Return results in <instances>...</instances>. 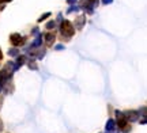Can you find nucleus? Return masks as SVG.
Listing matches in <instances>:
<instances>
[{"label":"nucleus","instance_id":"nucleus-21","mask_svg":"<svg viewBox=\"0 0 147 133\" xmlns=\"http://www.w3.org/2000/svg\"><path fill=\"white\" fill-rule=\"evenodd\" d=\"M90 1H91L94 6H98V0H90Z\"/></svg>","mask_w":147,"mask_h":133},{"label":"nucleus","instance_id":"nucleus-1","mask_svg":"<svg viewBox=\"0 0 147 133\" xmlns=\"http://www.w3.org/2000/svg\"><path fill=\"white\" fill-rule=\"evenodd\" d=\"M60 33H61V37H63L64 40H70V38L75 34V27H74V24L71 23L70 20H61Z\"/></svg>","mask_w":147,"mask_h":133},{"label":"nucleus","instance_id":"nucleus-8","mask_svg":"<svg viewBox=\"0 0 147 133\" xmlns=\"http://www.w3.org/2000/svg\"><path fill=\"white\" fill-rule=\"evenodd\" d=\"M115 128H116V121H115V120H112V118H109L108 122H106V125H105L106 132H113V130H115Z\"/></svg>","mask_w":147,"mask_h":133},{"label":"nucleus","instance_id":"nucleus-11","mask_svg":"<svg viewBox=\"0 0 147 133\" xmlns=\"http://www.w3.org/2000/svg\"><path fill=\"white\" fill-rule=\"evenodd\" d=\"M76 11H79V6H71L67 10V14H72V12H76Z\"/></svg>","mask_w":147,"mask_h":133},{"label":"nucleus","instance_id":"nucleus-23","mask_svg":"<svg viewBox=\"0 0 147 133\" xmlns=\"http://www.w3.org/2000/svg\"><path fill=\"white\" fill-rule=\"evenodd\" d=\"M0 106H1V98H0Z\"/></svg>","mask_w":147,"mask_h":133},{"label":"nucleus","instance_id":"nucleus-14","mask_svg":"<svg viewBox=\"0 0 147 133\" xmlns=\"http://www.w3.org/2000/svg\"><path fill=\"white\" fill-rule=\"evenodd\" d=\"M49 15H50V12H46V14H44L42 16H40V18H38V22H41V20H44V19H46Z\"/></svg>","mask_w":147,"mask_h":133},{"label":"nucleus","instance_id":"nucleus-17","mask_svg":"<svg viewBox=\"0 0 147 133\" xmlns=\"http://www.w3.org/2000/svg\"><path fill=\"white\" fill-rule=\"evenodd\" d=\"M102 3H104V4H112L113 0H102Z\"/></svg>","mask_w":147,"mask_h":133},{"label":"nucleus","instance_id":"nucleus-4","mask_svg":"<svg viewBox=\"0 0 147 133\" xmlns=\"http://www.w3.org/2000/svg\"><path fill=\"white\" fill-rule=\"evenodd\" d=\"M122 114H124V117L127 118L128 122H136L139 120V113L135 111V110H128V111H125V113H122Z\"/></svg>","mask_w":147,"mask_h":133},{"label":"nucleus","instance_id":"nucleus-6","mask_svg":"<svg viewBox=\"0 0 147 133\" xmlns=\"http://www.w3.org/2000/svg\"><path fill=\"white\" fill-rule=\"evenodd\" d=\"M86 23V15L85 14H82V15H79L78 18L75 19V27L78 29V30H80V29H83V26H85Z\"/></svg>","mask_w":147,"mask_h":133},{"label":"nucleus","instance_id":"nucleus-22","mask_svg":"<svg viewBox=\"0 0 147 133\" xmlns=\"http://www.w3.org/2000/svg\"><path fill=\"white\" fill-rule=\"evenodd\" d=\"M3 59V52H1V49H0V60Z\"/></svg>","mask_w":147,"mask_h":133},{"label":"nucleus","instance_id":"nucleus-3","mask_svg":"<svg viewBox=\"0 0 147 133\" xmlns=\"http://www.w3.org/2000/svg\"><path fill=\"white\" fill-rule=\"evenodd\" d=\"M10 42H11L15 48H18L19 45H22V43L24 42V38L21 36V34H18V33H14V34L10 36Z\"/></svg>","mask_w":147,"mask_h":133},{"label":"nucleus","instance_id":"nucleus-16","mask_svg":"<svg viewBox=\"0 0 147 133\" xmlns=\"http://www.w3.org/2000/svg\"><path fill=\"white\" fill-rule=\"evenodd\" d=\"M76 1H78V0H67V3H68V4H71V6H74Z\"/></svg>","mask_w":147,"mask_h":133},{"label":"nucleus","instance_id":"nucleus-10","mask_svg":"<svg viewBox=\"0 0 147 133\" xmlns=\"http://www.w3.org/2000/svg\"><path fill=\"white\" fill-rule=\"evenodd\" d=\"M24 61H26V59H24V56H19L18 57V60H17V66H21L22 64H24Z\"/></svg>","mask_w":147,"mask_h":133},{"label":"nucleus","instance_id":"nucleus-5","mask_svg":"<svg viewBox=\"0 0 147 133\" xmlns=\"http://www.w3.org/2000/svg\"><path fill=\"white\" fill-rule=\"evenodd\" d=\"M94 7H95V6L93 4L90 0H82L79 8H83L87 14H93V12H94Z\"/></svg>","mask_w":147,"mask_h":133},{"label":"nucleus","instance_id":"nucleus-12","mask_svg":"<svg viewBox=\"0 0 147 133\" xmlns=\"http://www.w3.org/2000/svg\"><path fill=\"white\" fill-rule=\"evenodd\" d=\"M45 27H46L48 30H50V29H55V27H56V22H55V20H49Z\"/></svg>","mask_w":147,"mask_h":133},{"label":"nucleus","instance_id":"nucleus-7","mask_svg":"<svg viewBox=\"0 0 147 133\" xmlns=\"http://www.w3.org/2000/svg\"><path fill=\"white\" fill-rule=\"evenodd\" d=\"M55 40H56L55 33H46L45 34V43H46V46H52L53 42H55Z\"/></svg>","mask_w":147,"mask_h":133},{"label":"nucleus","instance_id":"nucleus-9","mask_svg":"<svg viewBox=\"0 0 147 133\" xmlns=\"http://www.w3.org/2000/svg\"><path fill=\"white\" fill-rule=\"evenodd\" d=\"M40 45H41V36H38L36 40H34V42L31 43V46H33V48H40Z\"/></svg>","mask_w":147,"mask_h":133},{"label":"nucleus","instance_id":"nucleus-19","mask_svg":"<svg viewBox=\"0 0 147 133\" xmlns=\"http://www.w3.org/2000/svg\"><path fill=\"white\" fill-rule=\"evenodd\" d=\"M56 50H61V49H64V46L63 45H57V46H55Z\"/></svg>","mask_w":147,"mask_h":133},{"label":"nucleus","instance_id":"nucleus-18","mask_svg":"<svg viewBox=\"0 0 147 133\" xmlns=\"http://www.w3.org/2000/svg\"><path fill=\"white\" fill-rule=\"evenodd\" d=\"M3 129H4V125H3V121L0 120V133L3 132Z\"/></svg>","mask_w":147,"mask_h":133},{"label":"nucleus","instance_id":"nucleus-13","mask_svg":"<svg viewBox=\"0 0 147 133\" xmlns=\"http://www.w3.org/2000/svg\"><path fill=\"white\" fill-rule=\"evenodd\" d=\"M8 55H10V56H18L19 55V50L17 48L8 49Z\"/></svg>","mask_w":147,"mask_h":133},{"label":"nucleus","instance_id":"nucleus-2","mask_svg":"<svg viewBox=\"0 0 147 133\" xmlns=\"http://www.w3.org/2000/svg\"><path fill=\"white\" fill-rule=\"evenodd\" d=\"M116 115H117V121H116V125H119V128L121 129L124 133H128L131 130V128L128 126V121H127V118L124 117L121 111H116Z\"/></svg>","mask_w":147,"mask_h":133},{"label":"nucleus","instance_id":"nucleus-15","mask_svg":"<svg viewBox=\"0 0 147 133\" xmlns=\"http://www.w3.org/2000/svg\"><path fill=\"white\" fill-rule=\"evenodd\" d=\"M29 68H30V69H37V66L34 63H29Z\"/></svg>","mask_w":147,"mask_h":133},{"label":"nucleus","instance_id":"nucleus-20","mask_svg":"<svg viewBox=\"0 0 147 133\" xmlns=\"http://www.w3.org/2000/svg\"><path fill=\"white\" fill-rule=\"evenodd\" d=\"M10 1H12V0H0V3H1V4H4V3H10Z\"/></svg>","mask_w":147,"mask_h":133}]
</instances>
